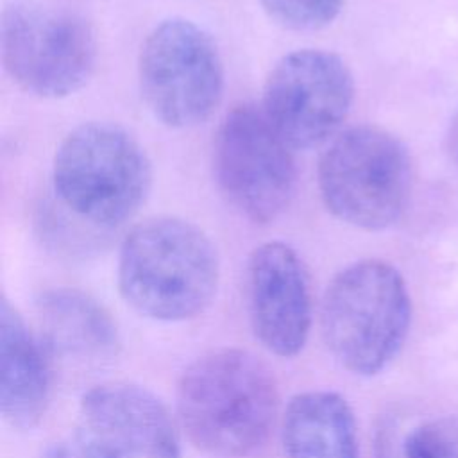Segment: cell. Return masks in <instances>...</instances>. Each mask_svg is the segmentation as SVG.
Returning a JSON list of instances; mask_svg holds the SVG:
<instances>
[{
	"mask_svg": "<svg viewBox=\"0 0 458 458\" xmlns=\"http://www.w3.org/2000/svg\"><path fill=\"white\" fill-rule=\"evenodd\" d=\"M277 385L252 352L224 347L193 360L177 385V415L191 444L238 458L256 451L277 415Z\"/></svg>",
	"mask_w": 458,
	"mask_h": 458,
	"instance_id": "obj_1",
	"label": "cell"
},
{
	"mask_svg": "<svg viewBox=\"0 0 458 458\" xmlns=\"http://www.w3.org/2000/svg\"><path fill=\"white\" fill-rule=\"evenodd\" d=\"M220 277L218 254L208 234L177 216L134 225L120 245L118 290L140 315L181 322L202 313Z\"/></svg>",
	"mask_w": 458,
	"mask_h": 458,
	"instance_id": "obj_2",
	"label": "cell"
},
{
	"mask_svg": "<svg viewBox=\"0 0 458 458\" xmlns=\"http://www.w3.org/2000/svg\"><path fill=\"white\" fill-rule=\"evenodd\" d=\"M52 186L61 208L97 231L129 220L152 186V165L140 141L111 122H86L59 143Z\"/></svg>",
	"mask_w": 458,
	"mask_h": 458,
	"instance_id": "obj_3",
	"label": "cell"
},
{
	"mask_svg": "<svg viewBox=\"0 0 458 458\" xmlns=\"http://www.w3.org/2000/svg\"><path fill=\"white\" fill-rule=\"evenodd\" d=\"M411 299L399 270L381 259L342 268L327 284L320 327L333 358L356 376L379 374L410 331Z\"/></svg>",
	"mask_w": 458,
	"mask_h": 458,
	"instance_id": "obj_4",
	"label": "cell"
},
{
	"mask_svg": "<svg viewBox=\"0 0 458 458\" xmlns=\"http://www.w3.org/2000/svg\"><path fill=\"white\" fill-rule=\"evenodd\" d=\"M318 190L340 222L381 231L404 213L411 161L403 141L376 125H354L331 140L318 161Z\"/></svg>",
	"mask_w": 458,
	"mask_h": 458,
	"instance_id": "obj_5",
	"label": "cell"
},
{
	"mask_svg": "<svg viewBox=\"0 0 458 458\" xmlns=\"http://www.w3.org/2000/svg\"><path fill=\"white\" fill-rule=\"evenodd\" d=\"M9 77L39 98H64L91 79L97 36L89 20L54 0H11L0 21Z\"/></svg>",
	"mask_w": 458,
	"mask_h": 458,
	"instance_id": "obj_6",
	"label": "cell"
},
{
	"mask_svg": "<svg viewBox=\"0 0 458 458\" xmlns=\"http://www.w3.org/2000/svg\"><path fill=\"white\" fill-rule=\"evenodd\" d=\"M141 97L157 122L188 129L222 100L224 63L211 34L186 18H168L145 38L138 57Z\"/></svg>",
	"mask_w": 458,
	"mask_h": 458,
	"instance_id": "obj_7",
	"label": "cell"
},
{
	"mask_svg": "<svg viewBox=\"0 0 458 458\" xmlns=\"http://www.w3.org/2000/svg\"><path fill=\"white\" fill-rule=\"evenodd\" d=\"M292 147L259 106L233 107L213 141V170L227 200L254 224L274 222L295 188Z\"/></svg>",
	"mask_w": 458,
	"mask_h": 458,
	"instance_id": "obj_8",
	"label": "cell"
},
{
	"mask_svg": "<svg viewBox=\"0 0 458 458\" xmlns=\"http://www.w3.org/2000/svg\"><path fill=\"white\" fill-rule=\"evenodd\" d=\"M354 79L335 52L301 48L284 54L268 72L261 109L292 148L327 141L347 118Z\"/></svg>",
	"mask_w": 458,
	"mask_h": 458,
	"instance_id": "obj_9",
	"label": "cell"
},
{
	"mask_svg": "<svg viewBox=\"0 0 458 458\" xmlns=\"http://www.w3.org/2000/svg\"><path fill=\"white\" fill-rule=\"evenodd\" d=\"M73 440L86 458H181L168 408L148 388L109 381L79 403Z\"/></svg>",
	"mask_w": 458,
	"mask_h": 458,
	"instance_id": "obj_10",
	"label": "cell"
},
{
	"mask_svg": "<svg viewBox=\"0 0 458 458\" xmlns=\"http://www.w3.org/2000/svg\"><path fill=\"white\" fill-rule=\"evenodd\" d=\"M247 306L254 336L276 356H297L311 329V290L301 256L283 242L256 247L247 263Z\"/></svg>",
	"mask_w": 458,
	"mask_h": 458,
	"instance_id": "obj_11",
	"label": "cell"
},
{
	"mask_svg": "<svg viewBox=\"0 0 458 458\" xmlns=\"http://www.w3.org/2000/svg\"><path fill=\"white\" fill-rule=\"evenodd\" d=\"M48 349L4 295L0 302V408L16 429L34 428L50 401Z\"/></svg>",
	"mask_w": 458,
	"mask_h": 458,
	"instance_id": "obj_12",
	"label": "cell"
},
{
	"mask_svg": "<svg viewBox=\"0 0 458 458\" xmlns=\"http://www.w3.org/2000/svg\"><path fill=\"white\" fill-rule=\"evenodd\" d=\"M38 336L52 352L98 361L120 349V333L111 313L77 288H48L34 302Z\"/></svg>",
	"mask_w": 458,
	"mask_h": 458,
	"instance_id": "obj_13",
	"label": "cell"
},
{
	"mask_svg": "<svg viewBox=\"0 0 458 458\" xmlns=\"http://www.w3.org/2000/svg\"><path fill=\"white\" fill-rule=\"evenodd\" d=\"M281 442L286 458H360L352 408L333 390L295 394L281 419Z\"/></svg>",
	"mask_w": 458,
	"mask_h": 458,
	"instance_id": "obj_14",
	"label": "cell"
},
{
	"mask_svg": "<svg viewBox=\"0 0 458 458\" xmlns=\"http://www.w3.org/2000/svg\"><path fill=\"white\" fill-rule=\"evenodd\" d=\"M403 458H458V411L413 426L401 438Z\"/></svg>",
	"mask_w": 458,
	"mask_h": 458,
	"instance_id": "obj_15",
	"label": "cell"
},
{
	"mask_svg": "<svg viewBox=\"0 0 458 458\" xmlns=\"http://www.w3.org/2000/svg\"><path fill=\"white\" fill-rule=\"evenodd\" d=\"M345 0H261L268 18L288 30L310 32L327 27Z\"/></svg>",
	"mask_w": 458,
	"mask_h": 458,
	"instance_id": "obj_16",
	"label": "cell"
},
{
	"mask_svg": "<svg viewBox=\"0 0 458 458\" xmlns=\"http://www.w3.org/2000/svg\"><path fill=\"white\" fill-rule=\"evenodd\" d=\"M377 458H403L401 438L390 426L381 428L377 435Z\"/></svg>",
	"mask_w": 458,
	"mask_h": 458,
	"instance_id": "obj_17",
	"label": "cell"
},
{
	"mask_svg": "<svg viewBox=\"0 0 458 458\" xmlns=\"http://www.w3.org/2000/svg\"><path fill=\"white\" fill-rule=\"evenodd\" d=\"M41 458H86V456L77 445V442L73 440V437H70V438L50 444L41 454Z\"/></svg>",
	"mask_w": 458,
	"mask_h": 458,
	"instance_id": "obj_18",
	"label": "cell"
},
{
	"mask_svg": "<svg viewBox=\"0 0 458 458\" xmlns=\"http://www.w3.org/2000/svg\"><path fill=\"white\" fill-rule=\"evenodd\" d=\"M447 150H449V156L453 157V161L458 163V109L454 111L453 118H451V123H449Z\"/></svg>",
	"mask_w": 458,
	"mask_h": 458,
	"instance_id": "obj_19",
	"label": "cell"
}]
</instances>
